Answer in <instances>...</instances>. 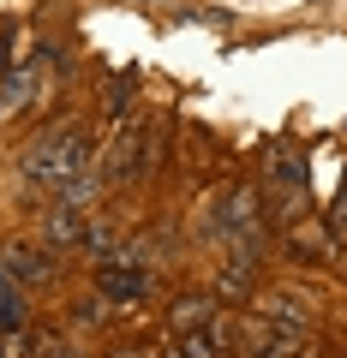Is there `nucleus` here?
Wrapping results in <instances>:
<instances>
[{"label": "nucleus", "instance_id": "1", "mask_svg": "<svg viewBox=\"0 0 347 358\" xmlns=\"http://www.w3.org/2000/svg\"><path fill=\"white\" fill-rule=\"evenodd\" d=\"M90 131L78 126V120H66V126L42 131L36 143L25 150V179L30 185H42V192H54V203H78L84 209V197L102 185V179L90 173Z\"/></svg>", "mask_w": 347, "mask_h": 358}, {"label": "nucleus", "instance_id": "2", "mask_svg": "<svg viewBox=\"0 0 347 358\" xmlns=\"http://www.w3.org/2000/svg\"><path fill=\"white\" fill-rule=\"evenodd\" d=\"M150 167H156V126H144V120H120L102 167H96V179H102V185H132V179H144Z\"/></svg>", "mask_w": 347, "mask_h": 358}, {"label": "nucleus", "instance_id": "3", "mask_svg": "<svg viewBox=\"0 0 347 358\" xmlns=\"http://www.w3.org/2000/svg\"><path fill=\"white\" fill-rule=\"evenodd\" d=\"M210 233L233 239L240 251H257V245H264V197H257V185H233V192L222 197V209H216V221H210Z\"/></svg>", "mask_w": 347, "mask_h": 358}, {"label": "nucleus", "instance_id": "4", "mask_svg": "<svg viewBox=\"0 0 347 358\" xmlns=\"http://www.w3.org/2000/svg\"><path fill=\"white\" fill-rule=\"evenodd\" d=\"M264 185H270V197H275V221L287 227V221L306 209V155L287 150V143H275L270 167H264Z\"/></svg>", "mask_w": 347, "mask_h": 358}, {"label": "nucleus", "instance_id": "5", "mask_svg": "<svg viewBox=\"0 0 347 358\" xmlns=\"http://www.w3.org/2000/svg\"><path fill=\"white\" fill-rule=\"evenodd\" d=\"M240 346H245V358H306L311 352V334H299V329H282V322H270V317H245L240 322Z\"/></svg>", "mask_w": 347, "mask_h": 358}, {"label": "nucleus", "instance_id": "6", "mask_svg": "<svg viewBox=\"0 0 347 358\" xmlns=\"http://www.w3.org/2000/svg\"><path fill=\"white\" fill-rule=\"evenodd\" d=\"M150 268L138 263V257H108L102 268H96V293L108 299V305H138L144 293H150Z\"/></svg>", "mask_w": 347, "mask_h": 358}, {"label": "nucleus", "instance_id": "7", "mask_svg": "<svg viewBox=\"0 0 347 358\" xmlns=\"http://www.w3.org/2000/svg\"><path fill=\"white\" fill-rule=\"evenodd\" d=\"M6 275H13L18 287H48L54 281V257H48V245H6Z\"/></svg>", "mask_w": 347, "mask_h": 358}, {"label": "nucleus", "instance_id": "8", "mask_svg": "<svg viewBox=\"0 0 347 358\" xmlns=\"http://www.w3.org/2000/svg\"><path fill=\"white\" fill-rule=\"evenodd\" d=\"M66 346L54 341L48 329L25 322V329H0V358H60Z\"/></svg>", "mask_w": 347, "mask_h": 358}, {"label": "nucleus", "instance_id": "9", "mask_svg": "<svg viewBox=\"0 0 347 358\" xmlns=\"http://www.w3.org/2000/svg\"><path fill=\"white\" fill-rule=\"evenodd\" d=\"M168 329H174V341H180V334H198V329H216V299H204V293L174 299V305H168Z\"/></svg>", "mask_w": 347, "mask_h": 358}, {"label": "nucleus", "instance_id": "10", "mask_svg": "<svg viewBox=\"0 0 347 358\" xmlns=\"http://www.w3.org/2000/svg\"><path fill=\"white\" fill-rule=\"evenodd\" d=\"M84 215H78V203H54L48 215H42V245H84Z\"/></svg>", "mask_w": 347, "mask_h": 358}, {"label": "nucleus", "instance_id": "11", "mask_svg": "<svg viewBox=\"0 0 347 358\" xmlns=\"http://www.w3.org/2000/svg\"><path fill=\"white\" fill-rule=\"evenodd\" d=\"M257 317H270V322H282V329H299V334H311V310L299 305V299H287V293L257 299Z\"/></svg>", "mask_w": 347, "mask_h": 358}, {"label": "nucleus", "instance_id": "12", "mask_svg": "<svg viewBox=\"0 0 347 358\" xmlns=\"http://www.w3.org/2000/svg\"><path fill=\"white\" fill-rule=\"evenodd\" d=\"M30 310H25V293H18V281L6 275V263H0V329H25Z\"/></svg>", "mask_w": 347, "mask_h": 358}, {"label": "nucleus", "instance_id": "13", "mask_svg": "<svg viewBox=\"0 0 347 358\" xmlns=\"http://www.w3.org/2000/svg\"><path fill=\"white\" fill-rule=\"evenodd\" d=\"M180 358H222V341H216V329L180 334Z\"/></svg>", "mask_w": 347, "mask_h": 358}, {"label": "nucleus", "instance_id": "14", "mask_svg": "<svg viewBox=\"0 0 347 358\" xmlns=\"http://www.w3.org/2000/svg\"><path fill=\"white\" fill-rule=\"evenodd\" d=\"M323 233H329V245H341V239H347V173H341V192H335V203H329V221H323Z\"/></svg>", "mask_w": 347, "mask_h": 358}, {"label": "nucleus", "instance_id": "15", "mask_svg": "<svg viewBox=\"0 0 347 358\" xmlns=\"http://www.w3.org/2000/svg\"><path fill=\"white\" fill-rule=\"evenodd\" d=\"M108 358H180V346L168 352V346H126V352H108Z\"/></svg>", "mask_w": 347, "mask_h": 358}, {"label": "nucleus", "instance_id": "16", "mask_svg": "<svg viewBox=\"0 0 347 358\" xmlns=\"http://www.w3.org/2000/svg\"><path fill=\"white\" fill-rule=\"evenodd\" d=\"M60 358H72V352H60Z\"/></svg>", "mask_w": 347, "mask_h": 358}]
</instances>
